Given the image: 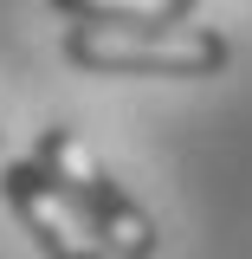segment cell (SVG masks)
Here are the masks:
<instances>
[{
    "mask_svg": "<svg viewBox=\"0 0 252 259\" xmlns=\"http://www.w3.org/2000/svg\"><path fill=\"white\" fill-rule=\"evenodd\" d=\"M45 7L84 26H175V20H194L200 0H45Z\"/></svg>",
    "mask_w": 252,
    "mask_h": 259,
    "instance_id": "obj_4",
    "label": "cell"
},
{
    "mask_svg": "<svg viewBox=\"0 0 252 259\" xmlns=\"http://www.w3.org/2000/svg\"><path fill=\"white\" fill-rule=\"evenodd\" d=\"M32 162H39V168L59 182V194L91 221V233L104 240L110 259H149L156 253V221H149V207L97 162V149L78 136V130L45 123L39 143H32Z\"/></svg>",
    "mask_w": 252,
    "mask_h": 259,
    "instance_id": "obj_2",
    "label": "cell"
},
{
    "mask_svg": "<svg viewBox=\"0 0 252 259\" xmlns=\"http://www.w3.org/2000/svg\"><path fill=\"white\" fill-rule=\"evenodd\" d=\"M0 194H7L13 221L32 233V246H39L45 259H110V253H104V240L91 233V221L59 194V182H52L32 156L0 168Z\"/></svg>",
    "mask_w": 252,
    "mask_h": 259,
    "instance_id": "obj_3",
    "label": "cell"
},
{
    "mask_svg": "<svg viewBox=\"0 0 252 259\" xmlns=\"http://www.w3.org/2000/svg\"><path fill=\"white\" fill-rule=\"evenodd\" d=\"M233 59V39L220 26H65V65L97 78H214Z\"/></svg>",
    "mask_w": 252,
    "mask_h": 259,
    "instance_id": "obj_1",
    "label": "cell"
}]
</instances>
